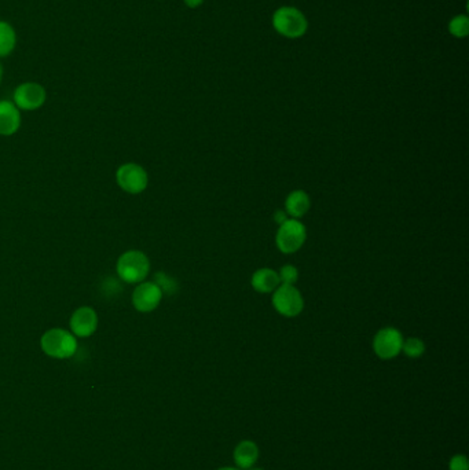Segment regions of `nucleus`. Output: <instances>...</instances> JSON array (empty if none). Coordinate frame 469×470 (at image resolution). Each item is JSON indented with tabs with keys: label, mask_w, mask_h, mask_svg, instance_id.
Segmentation results:
<instances>
[{
	"label": "nucleus",
	"mask_w": 469,
	"mask_h": 470,
	"mask_svg": "<svg viewBox=\"0 0 469 470\" xmlns=\"http://www.w3.org/2000/svg\"><path fill=\"white\" fill-rule=\"evenodd\" d=\"M118 278L127 284H141L146 279L150 271V262L141 250H128L118 258Z\"/></svg>",
	"instance_id": "2"
},
{
	"label": "nucleus",
	"mask_w": 469,
	"mask_h": 470,
	"mask_svg": "<svg viewBox=\"0 0 469 470\" xmlns=\"http://www.w3.org/2000/svg\"><path fill=\"white\" fill-rule=\"evenodd\" d=\"M288 219H289V217H288L287 212H284V210H277L275 215H274V220H275L278 224H282V223L287 222Z\"/></svg>",
	"instance_id": "21"
},
{
	"label": "nucleus",
	"mask_w": 469,
	"mask_h": 470,
	"mask_svg": "<svg viewBox=\"0 0 469 470\" xmlns=\"http://www.w3.org/2000/svg\"><path fill=\"white\" fill-rule=\"evenodd\" d=\"M402 352L405 353L411 359L421 357L424 355V352H425V344H424L423 340H420L417 337H409V338L404 340Z\"/></svg>",
	"instance_id": "16"
},
{
	"label": "nucleus",
	"mask_w": 469,
	"mask_h": 470,
	"mask_svg": "<svg viewBox=\"0 0 469 470\" xmlns=\"http://www.w3.org/2000/svg\"><path fill=\"white\" fill-rule=\"evenodd\" d=\"M40 347L50 357L69 359L77 352V340L65 329H50L42 336Z\"/></svg>",
	"instance_id": "1"
},
{
	"label": "nucleus",
	"mask_w": 469,
	"mask_h": 470,
	"mask_svg": "<svg viewBox=\"0 0 469 470\" xmlns=\"http://www.w3.org/2000/svg\"><path fill=\"white\" fill-rule=\"evenodd\" d=\"M246 470H264V469H262V468H251V469H246Z\"/></svg>",
	"instance_id": "25"
},
{
	"label": "nucleus",
	"mask_w": 469,
	"mask_h": 470,
	"mask_svg": "<svg viewBox=\"0 0 469 470\" xmlns=\"http://www.w3.org/2000/svg\"><path fill=\"white\" fill-rule=\"evenodd\" d=\"M233 458L238 469H251L259 459V447L255 441H241L234 448Z\"/></svg>",
	"instance_id": "12"
},
{
	"label": "nucleus",
	"mask_w": 469,
	"mask_h": 470,
	"mask_svg": "<svg viewBox=\"0 0 469 470\" xmlns=\"http://www.w3.org/2000/svg\"><path fill=\"white\" fill-rule=\"evenodd\" d=\"M156 284L160 286V289L164 292H168V293H174L176 291V284L174 279L165 277V274H157V281Z\"/></svg>",
	"instance_id": "19"
},
{
	"label": "nucleus",
	"mask_w": 469,
	"mask_h": 470,
	"mask_svg": "<svg viewBox=\"0 0 469 470\" xmlns=\"http://www.w3.org/2000/svg\"><path fill=\"white\" fill-rule=\"evenodd\" d=\"M404 336L395 327H384L379 330L373 338V351L382 359L389 360L402 352Z\"/></svg>",
	"instance_id": "8"
},
{
	"label": "nucleus",
	"mask_w": 469,
	"mask_h": 470,
	"mask_svg": "<svg viewBox=\"0 0 469 470\" xmlns=\"http://www.w3.org/2000/svg\"><path fill=\"white\" fill-rule=\"evenodd\" d=\"M252 288L259 293H273L280 285V277L278 272L271 268H261L258 269L251 279Z\"/></svg>",
	"instance_id": "13"
},
{
	"label": "nucleus",
	"mask_w": 469,
	"mask_h": 470,
	"mask_svg": "<svg viewBox=\"0 0 469 470\" xmlns=\"http://www.w3.org/2000/svg\"><path fill=\"white\" fill-rule=\"evenodd\" d=\"M278 277L281 285H294L299 279V271L294 265H284L278 271Z\"/></svg>",
	"instance_id": "18"
},
{
	"label": "nucleus",
	"mask_w": 469,
	"mask_h": 470,
	"mask_svg": "<svg viewBox=\"0 0 469 470\" xmlns=\"http://www.w3.org/2000/svg\"><path fill=\"white\" fill-rule=\"evenodd\" d=\"M273 27L287 39H299L308 28L307 18L296 7H280L273 15Z\"/></svg>",
	"instance_id": "3"
},
{
	"label": "nucleus",
	"mask_w": 469,
	"mask_h": 470,
	"mask_svg": "<svg viewBox=\"0 0 469 470\" xmlns=\"http://www.w3.org/2000/svg\"><path fill=\"white\" fill-rule=\"evenodd\" d=\"M307 230L299 219L289 217L287 222L280 224L275 236V243L282 253H294L306 242Z\"/></svg>",
	"instance_id": "4"
},
{
	"label": "nucleus",
	"mask_w": 469,
	"mask_h": 470,
	"mask_svg": "<svg viewBox=\"0 0 469 470\" xmlns=\"http://www.w3.org/2000/svg\"><path fill=\"white\" fill-rule=\"evenodd\" d=\"M450 470H469L468 458L463 454H457L450 459L449 464Z\"/></svg>",
	"instance_id": "20"
},
{
	"label": "nucleus",
	"mask_w": 469,
	"mask_h": 470,
	"mask_svg": "<svg viewBox=\"0 0 469 470\" xmlns=\"http://www.w3.org/2000/svg\"><path fill=\"white\" fill-rule=\"evenodd\" d=\"M449 32L458 39H463L468 36L469 20L467 15H457L454 17L449 24Z\"/></svg>",
	"instance_id": "17"
},
{
	"label": "nucleus",
	"mask_w": 469,
	"mask_h": 470,
	"mask_svg": "<svg viewBox=\"0 0 469 470\" xmlns=\"http://www.w3.org/2000/svg\"><path fill=\"white\" fill-rule=\"evenodd\" d=\"M183 1L189 8H197L204 3V0H183Z\"/></svg>",
	"instance_id": "22"
},
{
	"label": "nucleus",
	"mask_w": 469,
	"mask_h": 470,
	"mask_svg": "<svg viewBox=\"0 0 469 470\" xmlns=\"http://www.w3.org/2000/svg\"><path fill=\"white\" fill-rule=\"evenodd\" d=\"M47 99V91L46 89L35 82H27L20 84L14 89L13 94V103L20 109L25 112H32L40 109Z\"/></svg>",
	"instance_id": "7"
},
{
	"label": "nucleus",
	"mask_w": 469,
	"mask_h": 470,
	"mask_svg": "<svg viewBox=\"0 0 469 470\" xmlns=\"http://www.w3.org/2000/svg\"><path fill=\"white\" fill-rule=\"evenodd\" d=\"M163 294V291L156 282L144 281L138 284L132 293V305L138 312L149 314L160 305Z\"/></svg>",
	"instance_id": "9"
},
{
	"label": "nucleus",
	"mask_w": 469,
	"mask_h": 470,
	"mask_svg": "<svg viewBox=\"0 0 469 470\" xmlns=\"http://www.w3.org/2000/svg\"><path fill=\"white\" fill-rule=\"evenodd\" d=\"M21 127L20 109L13 101H0V135L11 136Z\"/></svg>",
	"instance_id": "11"
},
{
	"label": "nucleus",
	"mask_w": 469,
	"mask_h": 470,
	"mask_svg": "<svg viewBox=\"0 0 469 470\" xmlns=\"http://www.w3.org/2000/svg\"><path fill=\"white\" fill-rule=\"evenodd\" d=\"M17 46V32L14 27L0 20V59L6 58L13 54Z\"/></svg>",
	"instance_id": "15"
},
{
	"label": "nucleus",
	"mask_w": 469,
	"mask_h": 470,
	"mask_svg": "<svg viewBox=\"0 0 469 470\" xmlns=\"http://www.w3.org/2000/svg\"><path fill=\"white\" fill-rule=\"evenodd\" d=\"M218 470H241L238 468H233V466H223V468H219Z\"/></svg>",
	"instance_id": "23"
},
{
	"label": "nucleus",
	"mask_w": 469,
	"mask_h": 470,
	"mask_svg": "<svg viewBox=\"0 0 469 470\" xmlns=\"http://www.w3.org/2000/svg\"><path fill=\"white\" fill-rule=\"evenodd\" d=\"M310 206H311V201H310L308 194L303 190H294L288 196L285 201V212L292 219H300L308 212Z\"/></svg>",
	"instance_id": "14"
},
{
	"label": "nucleus",
	"mask_w": 469,
	"mask_h": 470,
	"mask_svg": "<svg viewBox=\"0 0 469 470\" xmlns=\"http://www.w3.org/2000/svg\"><path fill=\"white\" fill-rule=\"evenodd\" d=\"M116 180L118 187L128 194H141L149 184L146 170L134 163L121 165L116 172Z\"/></svg>",
	"instance_id": "6"
},
{
	"label": "nucleus",
	"mask_w": 469,
	"mask_h": 470,
	"mask_svg": "<svg viewBox=\"0 0 469 470\" xmlns=\"http://www.w3.org/2000/svg\"><path fill=\"white\" fill-rule=\"evenodd\" d=\"M1 79H3V66L0 63V83H1Z\"/></svg>",
	"instance_id": "24"
},
{
	"label": "nucleus",
	"mask_w": 469,
	"mask_h": 470,
	"mask_svg": "<svg viewBox=\"0 0 469 470\" xmlns=\"http://www.w3.org/2000/svg\"><path fill=\"white\" fill-rule=\"evenodd\" d=\"M69 326L75 337L87 338L98 329V315L91 307H80L72 314Z\"/></svg>",
	"instance_id": "10"
},
{
	"label": "nucleus",
	"mask_w": 469,
	"mask_h": 470,
	"mask_svg": "<svg viewBox=\"0 0 469 470\" xmlns=\"http://www.w3.org/2000/svg\"><path fill=\"white\" fill-rule=\"evenodd\" d=\"M273 305L285 318H294L304 308V298L294 285H280L273 292Z\"/></svg>",
	"instance_id": "5"
}]
</instances>
